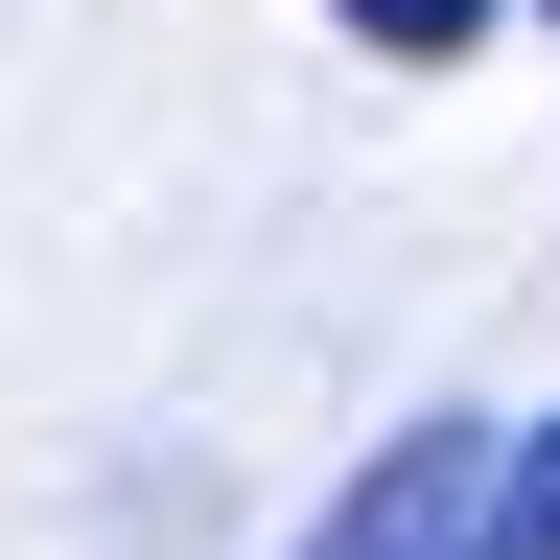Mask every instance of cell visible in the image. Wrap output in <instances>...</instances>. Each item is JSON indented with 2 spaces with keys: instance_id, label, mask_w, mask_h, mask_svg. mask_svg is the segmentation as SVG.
<instances>
[{
  "instance_id": "cell-2",
  "label": "cell",
  "mask_w": 560,
  "mask_h": 560,
  "mask_svg": "<svg viewBox=\"0 0 560 560\" xmlns=\"http://www.w3.org/2000/svg\"><path fill=\"white\" fill-rule=\"evenodd\" d=\"M327 24H350V47H374V70H467L490 24H514V0H327Z\"/></svg>"
},
{
  "instance_id": "cell-3",
  "label": "cell",
  "mask_w": 560,
  "mask_h": 560,
  "mask_svg": "<svg viewBox=\"0 0 560 560\" xmlns=\"http://www.w3.org/2000/svg\"><path fill=\"white\" fill-rule=\"evenodd\" d=\"M537 24H560V0H537Z\"/></svg>"
},
{
  "instance_id": "cell-1",
  "label": "cell",
  "mask_w": 560,
  "mask_h": 560,
  "mask_svg": "<svg viewBox=\"0 0 560 560\" xmlns=\"http://www.w3.org/2000/svg\"><path fill=\"white\" fill-rule=\"evenodd\" d=\"M490 467H514V420H490V397H420L397 444H374V467H350L327 514H304V560H467Z\"/></svg>"
}]
</instances>
